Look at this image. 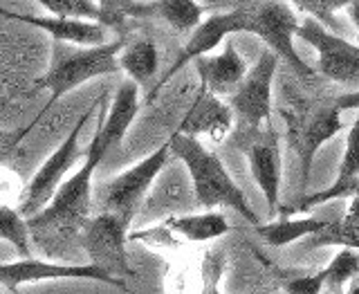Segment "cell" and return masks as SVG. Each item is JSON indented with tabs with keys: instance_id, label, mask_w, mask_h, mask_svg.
I'll return each mask as SVG.
<instances>
[{
	"instance_id": "cell-1",
	"label": "cell",
	"mask_w": 359,
	"mask_h": 294,
	"mask_svg": "<svg viewBox=\"0 0 359 294\" xmlns=\"http://www.w3.org/2000/svg\"><path fill=\"white\" fill-rule=\"evenodd\" d=\"M168 144H171V155L184 164L200 207H205L209 211L218 207H227L236 213H241L254 227L261 225L258 213L252 209L243 189L233 182L227 166L222 164V160L216 153H211L200 140L187 138V135L180 133H173L168 138Z\"/></svg>"
},
{
	"instance_id": "cell-2",
	"label": "cell",
	"mask_w": 359,
	"mask_h": 294,
	"mask_svg": "<svg viewBox=\"0 0 359 294\" xmlns=\"http://www.w3.org/2000/svg\"><path fill=\"white\" fill-rule=\"evenodd\" d=\"M126 48L121 39L108 41L99 48H72V45L54 43V56L50 63V70L41 79H36V86L50 90V101L45 106L36 121L48 112L56 101L70 95L72 90L81 88L83 83L93 81L97 76L112 74L119 70V54Z\"/></svg>"
},
{
	"instance_id": "cell-3",
	"label": "cell",
	"mask_w": 359,
	"mask_h": 294,
	"mask_svg": "<svg viewBox=\"0 0 359 294\" xmlns=\"http://www.w3.org/2000/svg\"><path fill=\"white\" fill-rule=\"evenodd\" d=\"M95 110H97V104H93V108H88L83 115L76 119L70 135H67V138L59 146H56V151L39 166V171L32 175L27 187L22 189V196H20V202H18V211L25 218L36 216V213H41L45 207L50 205V202L54 200V196H56V191H59L61 185L67 180L65 175L70 173V168L74 166V162L81 155H86L81 149H79V138H81L86 123L93 119Z\"/></svg>"
},
{
	"instance_id": "cell-4",
	"label": "cell",
	"mask_w": 359,
	"mask_h": 294,
	"mask_svg": "<svg viewBox=\"0 0 359 294\" xmlns=\"http://www.w3.org/2000/svg\"><path fill=\"white\" fill-rule=\"evenodd\" d=\"M171 157V144L164 142L160 149L146 155L135 166L126 168L117 178H112L110 182L99 187V205L104 213H112V216L121 218L126 225L137 213L142 200L155 185L157 175L164 171V166Z\"/></svg>"
},
{
	"instance_id": "cell-5",
	"label": "cell",
	"mask_w": 359,
	"mask_h": 294,
	"mask_svg": "<svg viewBox=\"0 0 359 294\" xmlns=\"http://www.w3.org/2000/svg\"><path fill=\"white\" fill-rule=\"evenodd\" d=\"M247 16V34L261 39L269 52H274L278 59H283L294 67V72L301 76H310L312 70L301 59L294 50V36L299 32L297 9L290 3H243Z\"/></svg>"
},
{
	"instance_id": "cell-6",
	"label": "cell",
	"mask_w": 359,
	"mask_h": 294,
	"mask_svg": "<svg viewBox=\"0 0 359 294\" xmlns=\"http://www.w3.org/2000/svg\"><path fill=\"white\" fill-rule=\"evenodd\" d=\"M126 239H130L128 225L104 211L90 218L79 234L83 252L88 254V263L106 272L108 276L121 281V283L123 276L130 274Z\"/></svg>"
},
{
	"instance_id": "cell-7",
	"label": "cell",
	"mask_w": 359,
	"mask_h": 294,
	"mask_svg": "<svg viewBox=\"0 0 359 294\" xmlns=\"http://www.w3.org/2000/svg\"><path fill=\"white\" fill-rule=\"evenodd\" d=\"M278 56L265 50L258 61L247 70L243 83L229 97V108L245 126L258 131L272 119V83L276 76Z\"/></svg>"
},
{
	"instance_id": "cell-8",
	"label": "cell",
	"mask_w": 359,
	"mask_h": 294,
	"mask_svg": "<svg viewBox=\"0 0 359 294\" xmlns=\"http://www.w3.org/2000/svg\"><path fill=\"white\" fill-rule=\"evenodd\" d=\"M297 36L317 50L319 72L334 83L353 86L359 90V48L344 36L321 27L317 20L306 18L299 25Z\"/></svg>"
},
{
	"instance_id": "cell-9",
	"label": "cell",
	"mask_w": 359,
	"mask_h": 294,
	"mask_svg": "<svg viewBox=\"0 0 359 294\" xmlns=\"http://www.w3.org/2000/svg\"><path fill=\"white\" fill-rule=\"evenodd\" d=\"M238 32H247V16H245L243 5L233 7L231 11H218V14L207 16L200 22L198 29L191 32V36L184 43V48L180 50L177 59L164 72V76L157 81L155 90L149 95V101L160 93V90L171 81L180 70H184L187 63L198 61V59H202V56H209L222 41H229L231 34H238Z\"/></svg>"
},
{
	"instance_id": "cell-10",
	"label": "cell",
	"mask_w": 359,
	"mask_h": 294,
	"mask_svg": "<svg viewBox=\"0 0 359 294\" xmlns=\"http://www.w3.org/2000/svg\"><path fill=\"white\" fill-rule=\"evenodd\" d=\"M227 234H229V220L224 218V213L205 211V213H184V216H168L157 227L130 234V241L175 247L180 243H211Z\"/></svg>"
},
{
	"instance_id": "cell-11",
	"label": "cell",
	"mask_w": 359,
	"mask_h": 294,
	"mask_svg": "<svg viewBox=\"0 0 359 294\" xmlns=\"http://www.w3.org/2000/svg\"><path fill=\"white\" fill-rule=\"evenodd\" d=\"M97 281V283L123 286L121 281L108 276L95 265L79 263H59V261H41V258H18L14 263H0V286L7 290H18L20 286L41 283V281Z\"/></svg>"
},
{
	"instance_id": "cell-12",
	"label": "cell",
	"mask_w": 359,
	"mask_h": 294,
	"mask_svg": "<svg viewBox=\"0 0 359 294\" xmlns=\"http://www.w3.org/2000/svg\"><path fill=\"white\" fill-rule=\"evenodd\" d=\"M140 112V86L133 81H123L115 97L110 101V108L106 115H101L97 133L86 153L97 155L101 162L104 157L121 144V140L126 138V133L130 128V123L135 121Z\"/></svg>"
},
{
	"instance_id": "cell-13",
	"label": "cell",
	"mask_w": 359,
	"mask_h": 294,
	"mask_svg": "<svg viewBox=\"0 0 359 294\" xmlns=\"http://www.w3.org/2000/svg\"><path fill=\"white\" fill-rule=\"evenodd\" d=\"M0 16L9 20L25 22V25L39 27L45 34H50L54 43L61 45H72V48H99L106 45V27L99 22H88V20H72V18H61V16H39V14H18V11H9L0 7Z\"/></svg>"
},
{
	"instance_id": "cell-14",
	"label": "cell",
	"mask_w": 359,
	"mask_h": 294,
	"mask_svg": "<svg viewBox=\"0 0 359 294\" xmlns=\"http://www.w3.org/2000/svg\"><path fill=\"white\" fill-rule=\"evenodd\" d=\"M233 123V112L229 104L207 90H198L194 104L189 106L187 115L180 121L175 133L187 135V138H209L213 142H220L227 138Z\"/></svg>"
},
{
	"instance_id": "cell-15",
	"label": "cell",
	"mask_w": 359,
	"mask_h": 294,
	"mask_svg": "<svg viewBox=\"0 0 359 294\" xmlns=\"http://www.w3.org/2000/svg\"><path fill=\"white\" fill-rule=\"evenodd\" d=\"M247 162L256 187L267 202L269 213H276L278 198H280V173H283V162H280V146L274 131L269 128L265 138L256 140L250 151H247Z\"/></svg>"
},
{
	"instance_id": "cell-16",
	"label": "cell",
	"mask_w": 359,
	"mask_h": 294,
	"mask_svg": "<svg viewBox=\"0 0 359 294\" xmlns=\"http://www.w3.org/2000/svg\"><path fill=\"white\" fill-rule=\"evenodd\" d=\"M194 63H196V72L200 79V88L216 97L220 95L231 97L247 74V63L231 41H224V50L220 54L202 56V59Z\"/></svg>"
},
{
	"instance_id": "cell-17",
	"label": "cell",
	"mask_w": 359,
	"mask_h": 294,
	"mask_svg": "<svg viewBox=\"0 0 359 294\" xmlns=\"http://www.w3.org/2000/svg\"><path fill=\"white\" fill-rule=\"evenodd\" d=\"M341 128H344L341 110L334 104L323 106L317 112H312V115L308 117V121L301 126V131L297 135V153H299V160H301V189L303 191H306V187H308L314 155H317L321 146L325 142H330Z\"/></svg>"
},
{
	"instance_id": "cell-18",
	"label": "cell",
	"mask_w": 359,
	"mask_h": 294,
	"mask_svg": "<svg viewBox=\"0 0 359 294\" xmlns=\"http://www.w3.org/2000/svg\"><path fill=\"white\" fill-rule=\"evenodd\" d=\"M357 194H359V110L351 126V133H348L344 157H341L339 171H337V180L328 189L319 191V194L303 196L297 209L308 211L317 205H323V202H330L337 198H355Z\"/></svg>"
},
{
	"instance_id": "cell-19",
	"label": "cell",
	"mask_w": 359,
	"mask_h": 294,
	"mask_svg": "<svg viewBox=\"0 0 359 294\" xmlns=\"http://www.w3.org/2000/svg\"><path fill=\"white\" fill-rule=\"evenodd\" d=\"M330 225V220L321 218H280L272 222H261L256 227V234L269 245V247H287L290 243H297L301 239H312V236L321 234Z\"/></svg>"
},
{
	"instance_id": "cell-20",
	"label": "cell",
	"mask_w": 359,
	"mask_h": 294,
	"mask_svg": "<svg viewBox=\"0 0 359 294\" xmlns=\"http://www.w3.org/2000/svg\"><path fill=\"white\" fill-rule=\"evenodd\" d=\"M119 70L128 74V81L133 83H149L160 70V54H157L155 43L149 39L135 41L121 50L119 54Z\"/></svg>"
},
{
	"instance_id": "cell-21",
	"label": "cell",
	"mask_w": 359,
	"mask_h": 294,
	"mask_svg": "<svg viewBox=\"0 0 359 294\" xmlns=\"http://www.w3.org/2000/svg\"><path fill=\"white\" fill-rule=\"evenodd\" d=\"M0 241L14 247L20 258H32V232L27 218L7 202H0Z\"/></svg>"
},
{
	"instance_id": "cell-22",
	"label": "cell",
	"mask_w": 359,
	"mask_h": 294,
	"mask_svg": "<svg viewBox=\"0 0 359 294\" xmlns=\"http://www.w3.org/2000/svg\"><path fill=\"white\" fill-rule=\"evenodd\" d=\"M155 16L168 22L175 32H194L202 22V5L194 0H162L155 3Z\"/></svg>"
},
{
	"instance_id": "cell-23",
	"label": "cell",
	"mask_w": 359,
	"mask_h": 294,
	"mask_svg": "<svg viewBox=\"0 0 359 294\" xmlns=\"http://www.w3.org/2000/svg\"><path fill=\"white\" fill-rule=\"evenodd\" d=\"M325 245H339L344 250H359V216L346 213L341 220L330 222L321 234L312 236L310 247H325Z\"/></svg>"
},
{
	"instance_id": "cell-24",
	"label": "cell",
	"mask_w": 359,
	"mask_h": 294,
	"mask_svg": "<svg viewBox=\"0 0 359 294\" xmlns=\"http://www.w3.org/2000/svg\"><path fill=\"white\" fill-rule=\"evenodd\" d=\"M39 5L48 11L50 16L88 20V22L101 20V5L93 3V0H41Z\"/></svg>"
},
{
	"instance_id": "cell-25",
	"label": "cell",
	"mask_w": 359,
	"mask_h": 294,
	"mask_svg": "<svg viewBox=\"0 0 359 294\" xmlns=\"http://www.w3.org/2000/svg\"><path fill=\"white\" fill-rule=\"evenodd\" d=\"M294 9L303 11V14H308V18L317 20L321 27H325L328 32L337 34V36H341V27L339 22H337V11L339 9H346L348 3L344 0H301V3H294L292 5Z\"/></svg>"
},
{
	"instance_id": "cell-26",
	"label": "cell",
	"mask_w": 359,
	"mask_h": 294,
	"mask_svg": "<svg viewBox=\"0 0 359 294\" xmlns=\"http://www.w3.org/2000/svg\"><path fill=\"white\" fill-rule=\"evenodd\" d=\"M325 272V281L332 288H341L348 281H353L355 276H359V252L355 250H341L337 252V256L332 261L323 267Z\"/></svg>"
},
{
	"instance_id": "cell-27",
	"label": "cell",
	"mask_w": 359,
	"mask_h": 294,
	"mask_svg": "<svg viewBox=\"0 0 359 294\" xmlns=\"http://www.w3.org/2000/svg\"><path fill=\"white\" fill-rule=\"evenodd\" d=\"M224 269H227V256L220 250H209L202 258V292L200 294H222L220 283L224 276Z\"/></svg>"
},
{
	"instance_id": "cell-28",
	"label": "cell",
	"mask_w": 359,
	"mask_h": 294,
	"mask_svg": "<svg viewBox=\"0 0 359 294\" xmlns=\"http://www.w3.org/2000/svg\"><path fill=\"white\" fill-rule=\"evenodd\" d=\"M325 286H328V281H325V272H323V269H319V272H314V274L287 281L285 294H321V290Z\"/></svg>"
},
{
	"instance_id": "cell-29",
	"label": "cell",
	"mask_w": 359,
	"mask_h": 294,
	"mask_svg": "<svg viewBox=\"0 0 359 294\" xmlns=\"http://www.w3.org/2000/svg\"><path fill=\"white\" fill-rule=\"evenodd\" d=\"M334 106L339 108L341 112H346V110H359V90H355V93H348V95H341L339 99L334 101Z\"/></svg>"
},
{
	"instance_id": "cell-30",
	"label": "cell",
	"mask_w": 359,
	"mask_h": 294,
	"mask_svg": "<svg viewBox=\"0 0 359 294\" xmlns=\"http://www.w3.org/2000/svg\"><path fill=\"white\" fill-rule=\"evenodd\" d=\"M346 14H348V18L353 20V25L359 29V0H355V3H348Z\"/></svg>"
},
{
	"instance_id": "cell-31",
	"label": "cell",
	"mask_w": 359,
	"mask_h": 294,
	"mask_svg": "<svg viewBox=\"0 0 359 294\" xmlns=\"http://www.w3.org/2000/svg\"><path fill=\"white\" fill-rule=\"evenodd\" d=\"M7 140H11V135H7V133H3V131H0V146H3ZM16 142V140H14Z\"/></svg>"
},
{
	"instance_id": "cell-32",
	"label": "cell",
	"mask_w": 359,
	"mask_h": 294,
	"mask_svg": "<svg viewBox=\"0 0 359 294\" xmlns=\"http://www.w3.org/2000/svg\"><path fill=\"white\" fill-rule=\"evenodd\" d=\"M348 294H359V283H355V286L351 288V292H348Z\"/></svg>"
}]
</instances>
